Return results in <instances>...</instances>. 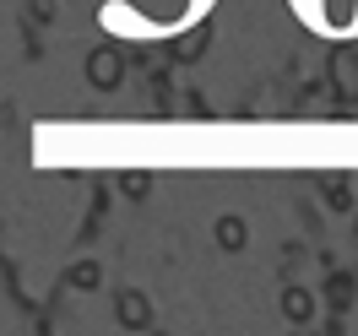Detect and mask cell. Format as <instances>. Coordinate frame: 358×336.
Returning a JSON list of instances; mask_svg holds the SVG:
<instances>
[{"label":"cell","instance_id":"6da1fadb","mask_svg":"<svg viewBox=\"0 0 358 336\" xmlns=\"http://www.w3.org/2000/svg\"><path fill=\"white\" fill-rule=\"evenodd\" d=\"M288 6L320 38H358V0H288Z\"/></svg>","mask_w":358,"mask_h":336}]
</instances>
